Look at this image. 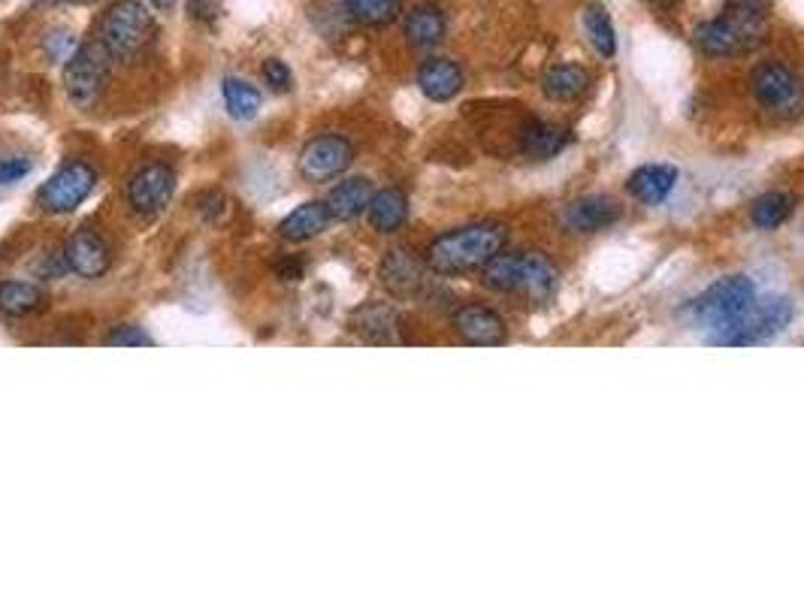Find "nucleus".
<instances>
[{
	"label": "nucleus",
	"instance_id": "4468645a",
	"mask_svg": "<svg viewBox=\"0 0 804 604\" xmlns=\"http://www.w3.org/2000/svg\"><path fill=\"white\" fill-rule=\"evenodd\" d=\"M618 221L620 206L611 197H602V194L574 199L562 212V224H566V231L572 233H599L611 227V224H618Z\"/></svg>",
	"mask_w": 804,
	"mask_h": 604
},
{
	"label": "nucleus",
	"instance_id": "20e7f679",
	"mask_svg": "<svg viewBox=\"0 0 804 604\" xmlns=\"http://www.w3.org/2000/svg\"><path fill=\"white\" fill-rule=\"evenodd\" d=\"M769 33V19L765 12L756 10H735L729 7L723 16H716L711 22H702L695 28V45L711 58H732L741 52H750L765 40Z\"/></svg>",
	"mask_w": 804,
	"mask_h": 604
},
{
	"label": "nucleus",
	"instance_id": "6ab92c4d",
	"mask_svg": "<svg viewBox=\"0 0 804 604\" xmlns=\"http://www.w3.org/2000/svg\"><path fill=\"white\" fill-rule=\"evenodd\" d=\"M330 209H327V199L320 203V199H309V203H303L297 209L291 212L287 218H282L278 224V236L287 242H309L315 236L330 227Z\"/></svg>",
	"mask_w": 804,
	"mask_h": 604
},
{
	"label": "nucleus",
	"instance_id": "c9c22d12",
	"mask_svg": "<svg viewBox=\"0 0 804 604\" xmlns=\"http://www.w3.org/2000/svg\"><path fill=\"white\" fill-rule=\"evenodd\" d=\"M772 3L774 0H726V7H735V10H756V12H765Z\"/></svg>",
	"mask_w": 804,
	"mask_h": 604
},
{
	"label": "nucleus",
	"instance_id": "9d476101",
	"mask_svg": "<svg viewBox=\"0 0 804 604\" xmlns=\"http://www.w3.org/2000/svg\"><path fill=\"white\" fill-rule=\"evenodd\" d=\"M176 194V173L164 161L143 164L128 182V206L140 218H155L166 209V203Z\"/></svg>",
	"mask_w": 804,
	"mask_h": 604
},
{
	"label": "nucleus",
	"instance_id": "72a5a7b5",
	"mask_svg": "<svg viewBox=\"0 0 804 604\" xmlns=\"http://www.w3.org/2000/svg\"><path fill=\"white\" fill-rule=\"evenodd\" d=\"M224 206H227V199H224L221 191H203V194L197 197V209L206 221H218L221 212H224Z\"/></svg>",
	"mask_w": 804,
	"mask_h": 604
},
{
	"label": "nucleus",
	"instance_id": "c756f323",
	"mask_svg": "<svg viewBox=\"0 0 804 604\" xmlns=\"http://www.w3.org/2000/svg\"><path fill=\"white\" fill-rule=\"evenodd\" d=\"M106 345L110 348H149V345H155L152 336L143 330V327H133V324H122V327H115V330L106 336Z\"/></svg>",
	"mask_w": 804,
	"mask_h": 604
},
{
	"label": "nucleus",
	"instance_id": "f257e3e1",
	"mask_svg": "<svg viewBox=\"0 0 804 604\" xmlns=\"http://www.w3.org/2000/svg\"><path fill=\"white\" fill-rule=\"evenodd\" d=\"M508 231L502 224H466L441 233L427 248V266L436 275H466L485 269L506 248Z\"/></svg>",
	"mask_w": 804,
	"mask_h": 604
},
{
	"label": "nucleus",
	"instance_id": "1a4fd4ad",
	"mask_svg": "<svg viewBox=\"0 0 804 604\" xmlns=\"http://www.w3.org/2000/svg\"><path fill=\"white\" fill-rule=\"evenodd\" d=\"M753 98L760 100L765 110L777 115H798L804 106V85L793 66L783 61H765L756 66V73L750 79Z\"/></svg>",
	"mask_w": 804,
	"mask_h": 604
},
{
	"label": "nucleus",
	"instance_id": "f3484780",
	"mask_svg": "<svg viewBox=\"0 0 804 604\" xmlns=\"http://www.w3.org/2000/svg\"><path fill=\"white\" fill-rule=\"evenodd\" d=\"M408 45L415 49H436L448 33V16L441 12L436 3H418L406 12V22H403Z\"/></svg>",
	"mask_w": 804,
	"mask_h": 604
},
{
	"label": "nucleus",
	"instance_id": "e433bc0d",
	"mask_svg": "<svg viewBox=\"0 0 804 604\" xmlns=\"http://www.w3.org/2000/svg\"><path fill=\"white\" fill-rule=\"evenodd\" d=\"M657 10H669V7H674V0H650Z\"/></svg>",
	"mask_w": 804,
	"mask_h": 604
},
{
	"label": "nucleus",
	"instance_id": "f704fd0d",
	"mask_svg": "<svg viewBox=\"0 0 804 604\" xmlns=\"http://www.w3.org/2000/svg\"><path fill=\"white\" fill-rule=\"evenodd\" d=\"M276 275L282 281H299V278H303V264H299V260H282V264L276 266Z\"/></svg>",
	"mask_w": 804,
	"mask_h": 604
},
{
	"label": "nucleus",
	"instance_id": "7c9ffc66",
	"mask_svg": "<svg viewBox=\"0 0 804 604\" xmlns=\"http://www.w3.org/2000/svg\"><path fill=\"white\" fill-rule=\"evenodd\" d=\"M264 82L269 85L273 91H291L294 89V73H291V66L285 64V61H278V58H269V61H264Z\"/></svg>",
	"mask_w": 804,
	"mask_h": 604
},
{
	"label": "nucleus",
	"instance_id": "b1692460",
	"mask_svg": "<svg viewBox=\"0 0 804 604\" xmlns=\"http://www.w3.org/2000/svg\"><path fill=\"white\" fill-rule=\"evenodd\" d=\"M397 324H399L397 311L390 306H385V303H369V306L357 308L352 318L354 330L360 332L366 341H378V345L394 339Z\"/></svg>",
	"mask_w": 804,
	"mask_h": 604
},
{
	"label": "nucleus",
	"instance_id": "2f4dec72",
	"mask_svg": "<svg viewBox=\"0 0 804 604\" xmlns=\"http://www.w3.org/2000/svg\"><path fill=\"white\" fill-rule=\"evenodd\" d=\"M31 157H7L0 161V185H12L31 173Z\"/></svg>",
	"mask_w": 804,
	"mask_h": 604
},
{
	"label": "nucleus",
	"instance_id": "dca6fc26",
	"mask_svg": "<svg viewBox=\"0 0 804 604\" xmlns=\"http://www.w3.org/2000/svg\"><path fill=\"white\" fill-rule=\"evenodd\" d=\"M418 89L432 103H448L464 91V70L448 58H430L418 70Z\"/></svg>",
	"mask_w": 804,
	"mask_h": 604
},
{
	"label": "nucleus",
	"instance_id": "4be33fe9",
	"mask_svg": "<svg viewBox=\"0 0 804 604\" xmlns=\"http://www.w3.org/2000/svg\"><path fill=\"white\" fill-rule=\"evenodd\" d=\"M569 145V136L560 127H553L548 121L532 119L523 124L520 131V152L532 157V161H551Z\"/></svg>",
	"mask_w": 804,
	"mask_h": 604
},
{
	"label": "nucleus",
	"instance_id": "473e14b6",
	"mask_svg": "<svg viewBox=\"0 0 804 604\" xmlns=\"http://www.w3.org/2000/svg\"><path fill=\"white\" fill-rule=\"evenodd\" d=\"M45 52L52 61H67L70 58V49H73V33L70 31H52L45 37Z\"/></svg>",
	"mask_w": 804,
	"mask_h": 604
},
{
	"label": "nucleus",
	"instance_id": "5701e85b",
	"mask_svg": "<svg viewBox=\"0 0 804 604\" xmlns=\"http://www.w3.org/2000/svg\"><path fill=\"white\" fill-rule=\"evenodd\" d=\"M587 85H590V76H587L584 66L578 64H557L541 79L545 98L557 100V103H569V100L581 98Z\"/></svg>",
	"mask_w": 804,
	"mask_h": 604
},
{
	"label": "nucleus",
	"instance_id": "bb28decb",
	"mask_svg": "<svg viewBox=\"0 0 804 604\" xmlns=\"http://www.w3.org/2000/svg\"><path fill=\"white\" fill-rule=\"evenodd\" d=\"M584 31L590 37V43L596 45V52L602 58H614L618 55V31H614V22L602 3H590L584 10Z\"/></svg>",
	"mask_w": 804,
	"mask_h": 604
},
{
	"label": "nucleus",
	"instance_id": "39448f33",
	"mask_svg": "<svg viewBox=\"0 0 804 604\" xmlns=\"http://www.w3.org/2000/svg\"><path fill=\"white\" fill-rule=\"evenodd\" d=\"M112 66H115V58L106 45L100 43L98 37L89 40V43L77 45V52L67 58L64 66V89L70 94V100L89 110L94 106L103 91L110 85Z\"/></svg>",
	"mask_w": 804,
	"mask_h": 604
},
{
	"label": "nucleus",
	"instance_id": "cd10ccee",
	"mask_svg": "<svg viewBox=\"0 0 804 604\" xmlns=\"http://www.w3.org/2000/svg\"><path fill=\"white\" fill-rule=\"evenodd\" d=\"M221 94H224V106L236 121H252L261 110V91L248 85L245 79L227 76L221 85Z\"/></svg>",
	"mask_w": 804,
	"mask_h": 604
},
{
	"label": "nucleus",
	"instance_id": "0eeeda50",
	"mask_svg": "<svg viewBox=\"0 0 804 604\" xmlns=\"http://www.w3.org/2000/svg\"><path fill=\"white\" fill-rule=\"evenodd\" d=\"M790 320H793V303L790 299H760L739 320H732L729 327L716 330V336L711 341L714 345H726V348H744V345H756V341L777 336V332L790 327Z\"/></svg>",
	"mask_w": 804,
	"mask_h": 604
},
{
	"label": "nucleus",
	"instance_id": "423d86ee",
	"mask_svg": "<svg viewBox=\"0 0 804 604\" xmlns=\"http://www.w3.org/2000/svg\"><path fill=\"white\" fill-rule=\"evenodd\" d=\"M756 303V285L747 275H729L690 303V318L708 330H723Z\"/></svg>",
	"mask_w": 804,
	"mask_h": 604
},
{
	"label": "nucleus",
	"instance_id": "a211bd4d",
	"mask_svg": "<svg viewBox=\"0 0 804 604\" xmlns=\"http://www.w3.org/2000/svg\"><path fill=\"white\" fill-rule=\"evenodd\" d=\"M678 185V170L672 164H644L629 176V194L644 206H660Z\"/></svg>",
	"mask_w": 804,
	"mask_h": 604
},
{
	"label": "nucleus",
	"instance_id": "2eb2a0df",
	"mask_svg": "<svg viewBox=\"0 0 804 604\" xmlns=\"http://www.w3.org/2000/svg\"><path fill=\"white\" fill-rule=\"evenodd\" d=\"M454 330L469 345H502L508 339L506 320L493 308L464 306L454 311Z\"/></svg>",
	"mask_w": 804,
	"mask_h": 604
},
{
	"label": "nucleus",
	"instance_id": "7ed1b4c3",
	"mask_svg": "<svg viewBox=\"0 0 804 604\" xmlns=\"http://www.w3.org/2000/svg\"><path fill=\"white\" fill-rule=\"evenodd\" d=\"M157 24L143 0H115L98 22V40L115 61H133L155 43Z\"/></svg>",
	"mask_w": 804,
	"mask_h": 604
},
{
	"label": "nucleus",
	"instance_id": "393cba45",
	"mask_svg": "<svg viewBox=\"0 0 804 604\" xmlns=\"http://www.w3.org/2000/svg\"><path fill=\"white\" fill-rule=\"evenodd\" d=\"M45 306V294L31 281H0V315L28 318Z\"/></svg>",
	"mask_w": 804,
	"mask_h": 604
},
{
	"label": "nucleus",
	"instance_id": "ddd939ff",
	"mask_svg": "<svg viewBox=\"0 0 804 604\" xmlns=\"http://www.w3.org/2000/svg\"><path fill=\"white\" fill-rule=\"evenodd\" d=\"M378 275H381V285L399 299L418 297L420 290H424V285H427L424 260H420L415 252H408V248H394V252H387Z\"/></svg>",
	"mask_w": 804,
	"mask_h": 604
},
{
	"label": "nucleus",
	"instance_id": "9b49d317",
	"mask_svg": "<svg viewBox=\"0 0 804 604\" xmlns=\"http://www.w3.org/2000/svg\"><path fill=\"white\" fill-rule=\"evenodd\" d=\"M354 164V145L339 133L315 136L299 152V176L306 182H333Z\"/></svg>",
	"mask_w": 804,
	"mask_h": 604
},
{
	"label": "nucleus",
	"instance_id": "6e6552de",
	"mask_svg": "<svg viewBox=\"0 0 804 604\" xmlns=\"http://www.w3.org/2000/svg\"><path fill=\"white\" fill-rule=\"evenodd\" d=\"M94 185H98L94 166L85 161H70L37 191V206L49 215H70L91 197Z\"/></svg>",
	"mask_w": 804,
	"mask_h": 604
},
{
	"label": "nucleus",
	"instance_id": "aec40b11",
	"mask_svg": "<svg viewBox=\"0 0 804 604\" xmlns=\"http://www.w3.org/2000/svg\"><path fill=\"white\" fill-rule=\"evenodd\" d=\"M373 182L364 176L345 178L339 185L333 187L330 197H327V209H330L333 221H354L360 218L369 209V199H373Z\"/></svg>",
	"mask_w": 804,
	"mask_h": 604
},
{
	"label": "nucleus",
	"instance_id": "a878e982",
	"mask_svg": "<svg viewBox=\"0 0 804 604\" xmlns=\"http://www.w3.org/2000/svg\"><path fill=\"white\" fill-rule=\"evenodd\" d=\"M795 203L798 199L790 194V191H769V194H762L756 203H753V224L760 227V231H777L781 224L790 221V215L795 212Z\"/></svg>",
	"mask_w": 804,
	"mask_h": 604
},
{
	"label": "nucleus",
	"instance_id": "412c9836",
	"mask_svg": "<svg viewBox=\"0 0 804 604\" xmlns=\"http://www.w3.org/2000/svg\"><path fill=\"white\" fill-rule=\"evenodd\" d=\"M366 218H369V227L375 233L403 231V224L408 221V197L397 187H385V191L373 194Z\"/></svg>",
	"mask_w": 804,
	"mask_h": 604
},
{
	"label": "nucleus",
	"instance_id": "f8f14e48",
	"mask_svg": "<svg viewBox=\"0 0 804 604\" xmlns=\"http://www.w3.org/2000/svg\"><path fill=\"white\" fill-rule=\"evenodd\" d=\"M64 260L70 273L79 278H100L110 273L112 266V248L110 242L103 239L91 224H82L79 231L64 245Z\"/></svg>",
	"mask_w": 804,
	"mask_h": 604
},
{
	"label": "nucleus",
	"instance_id": "f03ea898",
	"mask_svg": "<svg viewBox=\"0 0 804 604\" xmlns=\"http://www.w3.org/2000/svg\"><path fill=\"white\" fill-rule=\"evenodd\" d=\"M481 281L496 294H515L532 303H545L560 285V273L539 252H499L481 269Z\"/></svg>",
	"mask_w": 804,
	"mask_h": 604
},
{
	"label": "nucleus",
	"instance_id": "c85d7f7f",
	"mask_svg": "<svg viewBox=\"0 0 804 604\" xmlns=\"http://www.w3.org/2000/svg\"><path fill=\"white\" fill-rule=\"evenodd\" d=\"M354 22L366 28H381L390 24L403 12V0H342Z\"/></svg>",
	"mask_w": 804,
	"mask_h": 604
},
{
	"label": "nucleus",
	"instance_id": "4c0bfd02",
	"mask_svg": "<svg viewBox=\"0 0 804 604\" xmlns=\"http://www.w3.org/2000/svg\"><path fill=\"white\" fill-rule=\"evenodd\" d=\"M152 3H155L157 10H170V7H173L176 0H152Z\"/></svg>",
	"mask_w": 804,
	"mask_h": 604
}]
</instances>
